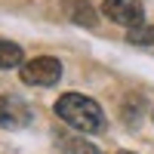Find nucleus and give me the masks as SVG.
<instances>
[{
    "mask_svg": "<svg viewBox=\"0 0 154 154\" xmlns=\"http://www.w3.org/2000/svg\"><path fill=\"white\" fill-rule=\"evenodd\" d=\"M56 114L65 123H71L74 130H80V133H99L102 126H105V114H102L99 102H93L89 96H80V93L59 96Z\"/></svg>",
    "mask_w": 154,
    "mask_h": 154,
    "instance_id": "1",
    "label": "nucleus"
},
{
    "mask_svg": "<svg viewBox=\"0 0 154 154\" xmlns=\"http://www.w3.org/2000/svg\"><path fill=\"white\" fill-rule=\"evenodd\" d=\"M19 74L31 86H56L59 77H62V62L53 56H34L31 62H25L19 68Z\"/></svg>",
    "mask_w": 154,
    "mask_h": 154,
    "instance_id": "2",
    "label": "nucleus"
},
{
    "mask_svg": "<svg viewBox=\"0 0 154 154\" xmlns=\"http://www.w3.org/2000/svg\"><path fill=\"white\" fill-rule=\"evenodd\" d=\"M102 12H105L111 22L126 25V28H136V25H142V19H145L142 0H105V3H102Z\"/></svg>",
    "mask_w": 154,
    "mask_h": 154,
    "instance_id": "3",
    "label": "nucleus"
},
{
    "mask_svg": "<svg viewBox=\"0 0 154 154\" xmlns=\"http://www.w3.org/2000/svg\"><path fill=\"white\" fill-rule=\"evenodd\" d=\"M31 123V108L19 96H0V126L3 130H25Z\"/></svg>",
    "mask_w": 154,
    "mask_h": 154,
    "instance_id": "4",
    "label": "nucleus"
},
{
    "mask_svg": "<svg viewBox=\"0 0 154 154\" xmlns=\"http://www.w3.org/2000/svg\"><path fill=\"white\" fill-rule=\"evenodd\" d=\"M65 9H68V19L74 25H86V28L96 25V12H93V6H89V0H68Z\"/></svg>",
    "mask_w": 154,
    "mask_h": 154,
    "instance_id": "5",
    "label": "nucleus"
},
{
    "mask_svg": "<svg viewBox=\"0 0 154 154\" xmlns=\"http://www.w3.org/2000/svg\"><path fill=\"white\" fill-rule=\"evenodd\" d=\"M59 154H102V151L80 136H65V139H59Z\"/></svg>",
    "mask_w": 154,
    "mask_h": 154,
    "instance_id": "6",
    "label": "nucleus"
},
{
    "mask_svg": "<svg viewBox=\"0 0 154 154\" xmlns=\"http://www.w3.org/2000/svg\"><path fill=\"white\" fill-rule=\"evenodd\" d=\"M25 65V53L19 43L0 40V68H22Z\"/></svg>",
    "mask_w": 154,
    "mask_h": 154,
    "instance_id": "7",
    "label": "nucleus"
},
{
    "mask_svg": "<svg viewBox=\"0 0 154 154\" xmlns=\"http://www.w3.org/2000/svg\"><path fill=\"white\" fill-rule=\"evenodd\" d=\"M126 40L136 46H154V25H136L126 31Z\"/></svg>",
    "mask_w": 154,
    "mask_h": 154,
    "instance_id": "8",
    "label": "nucleus"
},
{
    "mask_svg": "<svg viewBox=\"0 0 154 154\" xmlns=\"http://www.w3.org/2000/svg\"><path fill=\"white\" fill-rule=\"evenodd\" d=\"M120 154H130V151H120Z\"/></svg>",
    "mask_w": 154,
    "mask_h": 154,
    "instance_id": "9",
    "label": "nucleus"
}]
</instances>
